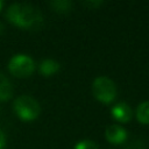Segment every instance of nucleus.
I'll list each match as a JSON object with an SVG mask.
<instances>
[{
    "label": "nucleus",
    "instance_id": "9",
    "mask_svg": "<svg viewBox=\"0 0 149 149\" xmlns=\"http://www.w3.org/2000/svg\"><path fill=\"white\" fill-rule=\"evenodd\" d=\"M136 118L141 123L149 125V101H143L137 106Z\"/></svg>",
    "mask_w": 149,
    "mask_h": 149
},
{
    "label": "nucleus",
    "instance_id": "1",
    "mask_svg": "<svg viewBox=\"0 0 149 149\" xmlns=\"http://www.w3.org/2000/svg\"><path fill=\"white\" fill-rule=\"evenodd\" d=\"M6 17L23 29H37L43 23L42 13L31 3H12L6 10Z\"/></svg>",
    "mask_w": 149,
    "mask_h": 149
},
{
    "label": "nucleus",
    "instance_id": "13",
    "mask_svg": "<svg viewBox=\"0 0 149 149\" xmlns=\"http://www.w3.org/2000/svg\"><path fill=\"white\" fill-rule=\"evenodd\" d=\"M5 147H6V135L0 129V149H5Z\"/></svg>",
    "mask_w": 149,
    "mask_h": 149
},
{
    "label": "nucleus",
    "instance_id": "11",
    "mask_svg": "<svg viewBox=\"0 0 149 149\" xmlns=\"http://www.w3.org/2000/svg\"><path fill=\"white\" fill-rule=\"evenodd\" d=\"M73 149H99V147L91 140H81L74 144Z\"/></svg>",
    "mask_w": 149,
    "mask_h": 149
},
{
    "label": "nucleus",
    "instance_id": "14",
    "mask_svg": "<svg viewBox=\"0 0 149 149\" xmlns=\"http://www.w3.org/2000/svg\"><path fill=\"white\" fill-rule=\"evenodd\" d=\"M3 28H5V27H3V24L0 22V35L2 34V31H3Z\"/></svg>",
    "mask_w": 149,
    "mask_h": 149
},
{
    "label": "nucleus",
    "instance_id": "10",
    "mask_svg": "<svg viewBox=\"0 0 149 149\" xmlns=\"http://www.w3.org/2000/svg\"><path fill=\"white\" fill-rule=\"evenodd\" d=\"M50 6L58 13H68L69 10H71L72 2L70 0H52L50 1Z\"/></svg>",
    "mask_w": 149,
    "mask_h": 149
},
{
    "label": "nucleus",
    "instance_id": "3",
    "mask_svg": "<svg viewBox=\"0 0 149 149\" xmlns=\"http://www.w3.org/2000/svg\"><path fill=\"white\" fill-rule=\"evenodd\" d=\"M93 95L102 104H111L116 97V86L114 81L105 76L97 77L92 83Z\"/></svg>",
    "mask_w": 149,
    "mask_h": 149
},
{
    "label": "nucleus",
    "instance_id": "7",
    "mask_svg": "<svg viewBox=\"0 0 149 149\" xmlns=\"http://www.w3.org/2000/svg\"><path fill=\"white\" fill-rule=\"evenodd\" d=\"M61 65L55 59H51V58H45L43 59L40 65H38V69H40V72L43 74V76H47V77H50L52 74H55L56 72H58Z\"/></svg>",
    "mask_w": 149,
    "mask_h": 149
},
{
    "label": "nucleus",
    "instance_id": "2",
    "mask_svg": "<svg viewBox=\"0 0 149 149\" xmlns=\"http://www.w3.org/2000/svg\"><path fill=\"white\" fill-rule=\"evenodd\" d=\"M13 108L15 114L23 121H33L35 120L41 112L40 104L36 99L30 95H20L14 100Z\"/></svg>",
    "mask_w": 149,
    "mask_h": 149
},
{
    "label": "nucleus",
    "instance_id": "4",
    "mask_svg": "<svg viewBox=\"0 0 149 149\" xmlns=\"http://www.w3.org/2000/svg\"><path fill=\"white\" fill-rule=\"evenodd\" d=\"M8 70L16 77H28L35 70L33 58L26 54H16L8 62Z\"/></svg>",
    "mask_w": 149,
    "mask_h": 149
},
{
    "label": "nucleus",
    "instance_id": "12",
    "mask_svg": "<svg viewBox=\"0 0 149 149\" xmlns=\"http://www.w3.org/2000/svg\"><path fill=\"white\" fill-rule=\"evenodd\" d=\"M102 3V1H99V0H88V1H84L83 2V5L84 6H86V7H88V8H97V7H99L100 5Z\"/></svg>",
    "mask_w": 149,
    "mask_h": 149
},
{
    "label": "nucleus",
    "instance_id": "5",
    "mask_svg": "<svg viewBox=\"0 0 149 149\" xmlns=\"http://www.w3.org/2000/svg\"><path fill=\"white\" fill-rule=\"evenodd\" d=\"M105 136L108 142L113 144H121L127 139V132L119 125H111L105 130Z\"/></svg>",
    "mask_w": 149,
    "mask_h": 149
},
{
    "label": "nucleus",
    "instance_id": "8",
    "mask_svg": "<svg viewBox=\"0 0 149 149\" xmlns=\"http://www.w3.org/2000/svg\"><path fill=\"white\" fill-rule=\"evenodd\" d=\"M13 95V86L9 81V79L0 72V100L6 101Z\"/></svg>",
    "mask_w": 149,
    "mask_h": 149
},
{
    "label": "nucleus",
    "instance_id": "6",
    "mask_svg": "<svg viewBox=\"0 0 149 149\" xmlns=\"http://www.w3.org/2000/svg\"><path fill=\"white\" fill-rule=\"evenodd\" d=\"M111 114L116 121L125 123V122L130 121V119L133 116V111L128 104H126L125 101H120L112 107Z\"/></svg>",
    "mask_w": 149,
    "mask_h": 149
},
{
    "label": "nucleus",
    "instance_id": "15",
    "mask_svg": "<svg viewBox=\"0 0 149 149\" xmlns=\"http://www.w3.org/2000/svg\"><path fill=\"white\" fill-rule=\"evenodd\" d=\"M2 6H3V2H2V1H1V0H0V10H1V9H2Z\"/></svg>",
    "mask_w": 149,
    "mask_h": 149
}]
</instances>
